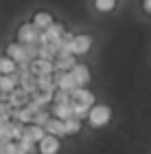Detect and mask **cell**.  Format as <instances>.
Segmentation results:
<instances>
[{
    "label": "cell",
    "mask_w": 151,
    "mask_h": 154,
    "mask_svg": "<svg viewBox=\"0 0 151 154\" xmlns=\"http://www.w3.org/2000/svg\"><path fill=\"white\" fill-rule=\"evenodd\" d=\"M86 121L90 123V128H94V130L105 128V125L112 121V108H109L107 103H97L94 108H90V115H88Z\"/></svg>",
    "instance_id": "1"
},
{
    "label": "cell",
    "mask_w": 151,
    "mask_h": 154,
    "mask_svg": "<svg viewBox=\"0 0 151 154\" xmlns=\"http://www.w3.org/2000/svg\"><path fill=\"white\" fill-rule=\"evenodd\" d=\"M39 35H42V33H39L35 26H33L31 22H24V24H20L18 26V33H16V42H20V44H39Z\"/></svg>",
    "instance_id": "2"
},
{
    "label": "cell",
    "mask_w": 151,
    "mask_h": 154,
    "mask_svg": "<svg viewBox=\"0 0 151 154\" xmlns=\"http://www.w3.org/2000/svg\"><path fill=\"white\" fill-rule=\"evenodd\" d=\"M66 33V26L61 22H53L42 35H39V44H61V38Z\"/></svg>",
    "instance_id": "3"
},
{
    "label": "cell",
    "mask_w": 151,
    "mask_h": 154,
    "mask_svg": "<svg viewBox=\"0 0 151 154\" xmlns=\"http://www.w3.org/2000/svg\"><path fill=\"white\" fill-rule=\"evenodd\" d=\"M70 99L74 103L86 106V108H94V106H97V97H94V93H92V90H88V88H74L70 93Z\"/></svg>",
    "instance_id": "4"
},
{
    "label": "cell",
    "mask_w": 151,
    "mask_h": 154,
    "mask_svg": "<svg viewBox=\"0 0 151 154\" xmlns=\"http://www.w3.org/2000/svg\"><path fill=\"white\" fill-rule=\"evenodd\" d=\"M77 64H79V62H77V57H74V55L59 53L57 57H55V62H53V68H55V73H70Z\"/></svg>",
    "instance_id": "5"
},
{
    "label": "cell",
    "mask_w": 151,
    "mask_h": 154,
    "mask_svg": "<svg viewBox=\"0 0 151 154\" xmlns=\"http://www.w3.org/2000/svg\"><path fill=\"white\" fill-rule=\"evenodd\" d=\"M4 55L9 60H13L16 64H24V62H29V57H26V48L24 44H20V42H9L4 48Z\"/></svg>",
    "instance_id": "6"
},
{
    "label": "cell",
    "mask_w": 151,
    "mask_h": 154,
    "mask_svg": "<svg viewBox=\"0 0 151 154\" xmlns=\"http://www.w3.org/2000/svg\"><path fill=\"white\" fill-rule=\"evenodd\" d=\"M53 82L57 90H66V93H72L74 88H79L72 73H53Z\"/></svg>",
    "instance_id": "7"
},
{
    "label": "cell",
    "mask_w": 151,
    "mask_h": 154,
    "mask_svg": "<svg viewBox=\"0 0 151 154\" xmlns=\"http://www.w3.org/2000/svg\"><path fill=\"white\" fill-rule=\"evenodd\" d=\"M92 48V35L88 33H74V44H72V55H86Z\"/></svg>",
    "instance_id": "8"
},
{
    "label": "cell",
    "mask_w": 151,
    "mask_h": 154,
    "mask_svg": "<svg viewBox=\"0 0 151 154\" xmlns=\"http://www.w3.org/2000/svg\"><path fill=\"white\" fill-rule=\"evenodd\" d=\"M59 150H61V141L55 139V137H48V134L37 143V152L39 154H59Z\"/></svg>",
    "instance_id": "9"
},
{
    "label": "cell",
    "mask_w": 151,
    "mask_h": 154,
    "mask_svg": "<svg viewBox=\"0 0 151 154\" xmlns=\"http://www.w3.org/2000/svg\"><path fill=\"white\" fill-rule=\"evenodd\" d=\"M53 22H55V18H53V13H48V11H37V13H33V20H31V24L35 26L39 33H44Z\"/></svg>",
    "instance_id": "10"
},
{
    "label": "cell",
    "mask_w": 151,
    "mask_h": 154,
    "mask_svg": "<svg viewBox=\"0 0 151 154\" xmlns=\"http://www.w3.org/2000/svg\"><path fill=\"white\" fill-rule=\"evenodd\" d=\"M70 73H72V77H74V82H77L79 88H88V84H90L92 75H90V68H88L86 64H77Z\"/></svg>",
    "instance_id": "11"
},
{
    "label": "cell",
    "mask_w": 151,
    "mask_h": 154,
    "mask_svg": "<svg viewBox=\"0 0 151 154\" xmlns=\"http://www.w3.org/2000/svg\"><path fill=\"white\" fill-rule=\"evenodd\" d=\"M53 73H55L53 62H46V60H33L31 62V75L46 77V75H53Z\"/></svg>",
    "instance_id": "12"
},
{
    "label": "cell",
    "mask_w": 151,
    "mask_h": 154,
    "mask_svg": "<svg viewBox=\"0 0 151 154\" xmlns=\"http://www.w3.org/2000/svg\"><path fill=\"white\" fill-rule=\"evenodd\" d=\"M16 75H18V73H16ZM18 79H20L18 88H22L24 93H29V95L37 93V77H35V75H31V73H26V75H18Z\"/></svg>",
    "instance_id": "13"
},
{
    "label": "cell",
    "mask_w": 151,
    "mask_h": 154,
    "mask_svg": "<svg viewBox=\"0 0 151 154\" xmlns=\"http://www.w3.org/2000/svg\"><path fill=\"white\" fill-rule=\"evenodd\" d=\"M44 130H46V134L48 137H55V139H64L66 137V132H64V121H59V119H48V123L44 125Z\"/></svg>",
    "instance_id": "14"
},
{
    "label": "cell",
    "mask_w": 151,
    "mask_h": 154,
    "mask_svg": "<svg viewBox=\"0 0 151 154\" xmlns=\"http://www.w3.org/2000/svg\"><path fill=\"white\" fill-rule=\"evenodd\" d=\"M70 103H68V106H55V103H53V106L48 108L51 117L53 119H59V121H68V119H72V106H70Z\"/></svg>",
    "instance_id": "15"
},
{
    "label": "cell",
    "mask_w": 151,
    "mask_h": 154,
    "mask_svg": "<svg viewBox=\"0 0 151 154\" xmlns=\"http://www.w3.org/2000/svg\"><path fill=\"white\" fill-rule=\"evenodd\" d=\"M18 75H4V77H0V95H11L13 90L18 88Z\"/></svg>",
    "instance_id": "16"
},
{
    "label": "cell",
    "mask_w": 151,
    "mask_h": 154,
    "mask_svg": "<svg viewBox=\"0 0 151 154\" xmlns=\"http://www.w3.org/2000/svg\"><path fill=\"white\" fill-rule=\"evenodd\" d=\"M18 73V64L13 60H9L7 55H0V77L4 75H16Z\"/></svg>",
    "instance_id": "17"
},
{
    "label": "cell",
    "mask_w": 151,
    "mask_h": 154,
    "mask_svg": "<svg viewBox=\"0 0 151 154\" xmlns=\"http://www.w3.org/2000/svg\"><path fill=\"white\" fill-rule=\"evenodd\" d=\"M24 134L37 145V143L46 137V130H44V128H39V125H26V132H24Z\"/></svg>",
    "instance_id": "18"
},
{
    "label": "cell",
    "mask_w": 151,
    "mask_h": 154,
    "mask_svg": "<svg viewBox=\"0 0 151 154\" xmlns=\"http://www.w3.org/2000/svg\"><path fill=\"white\" fill-rule=\"evenodd\" d=\"M81 128H83V123L77 121V119H68V121H64V132H66V137H77Z\"/></svg>",
    "instance_id": "19"
},
{
    "label": "cell",
    "mask_w": 151,
    "mask_h": 154,
    "mask_svg": "<svg viewBox=\"0 0 151 154\" xmlns=\"http://www.w3.org/2000/svg\"><path fill=\"white\" fill-rule=\"evenodd\" d=\"M37 90L42 93H55V82H53V75H46V77H37Z\"/></svg>",
    "instance_id": "20"
},
{
    "label": "cell",
    "mask_w": 151,
    "mask_h": 154,
    "mask_svg": "<svg viewBox=\"0 0 151 154\" xmlns=\"http://www.w3.org/2000/svg\"><path fill=\"white\" fill-rule=\"evenodd\" d=\"M72 106V119H77V121H81L83 123L86 119H88V115H90V108H86V106H81V103H70Z\"/></svg>",
    "instance_id": "21"
},
{
    "label": "cell",
    "mask_w": 151,
    "mask_h": 154,
    "mask_svg": "<svg viewBox=\"0 0 151 154\" xmlns=\"http://www.w3.org/2000/svg\"><path fill=\"white\" fill-rule=\"evenodd\" d=\"M35 148H37V145L33 143V141H31V139L26 137V134H24L22 139H20V141H18V150H20V152H24V154H35Z\"/></svg>",
    "instance_id": "22"
},
{
    "label": "cell",
    "mask_w": 151,
    "mask_h": 154,
    "mask_svg": "<svg viewBox=\"0 0 151 154\" xmlns=\"http://www.w3.org/2000/svg\"><path fill=\"white\" fill-rule=\"evenodd\" d=\"M72 99H70V93H66V90H55L53 95V103L55 106H68Z\"/></svg>",
    "instance_id": "23"
},
{
    "label": "cell",
    "mask_w": 151,
    "mask_h": 154,
    "mask_svg": "<svg viewBox=\"0 0 151 154\" xmlns=\"http://www.w3.org/2000/svg\"><path fill=\"white\" fill-rule=\"evenodd\" d=\"M94 9L101 11V13H109L116 9V0H97L94 2Z\"/></svg>",
    "instance_id": "24"
},
{
    "label": "cell",
    "mask_w": 151,
    "mask_h": 154,
    "mask_svg": "<svg viewBox=\"0 0 151 154\" xmlns=\"http://www.w3.org/2000/svg\"><path fill=\"white\" fill-rule=\"evenodd\" d=\"M48 119H51V112H48V110H39L37 115H33L31 125H39V128H44V125L48 123Z\"/></svg>",
    "instance_id": "25"
},
{
    "label": "cell",
    "mask_w": 151,
    "mask_h": 154,
    "mask_svg": "<svg viewBox=\"0 0 151 154\" xmlns=\"http://www.w3.org/2000/svg\"><path fill=\"white\" fill-rule=\"evenodd\" d=\"M142 9H145L147 13H151V0H145V2H142Z\"/></svg>",
    "instance_id": "26"
},
{
    "label": "cell",
    "mask_w": 151,
    "mask_h": 154,
    "mask_svg": "<svg viewBox=\"0 0 151 154\" xmlns=\"http://www.w3.org/2000/svg\"><path fill=\"white\" fill-rule=\"evenodd\" d=\"M0 103H2V101H0Z\"/></svg>",
    "instance_id": "27"
}]
</instances>
